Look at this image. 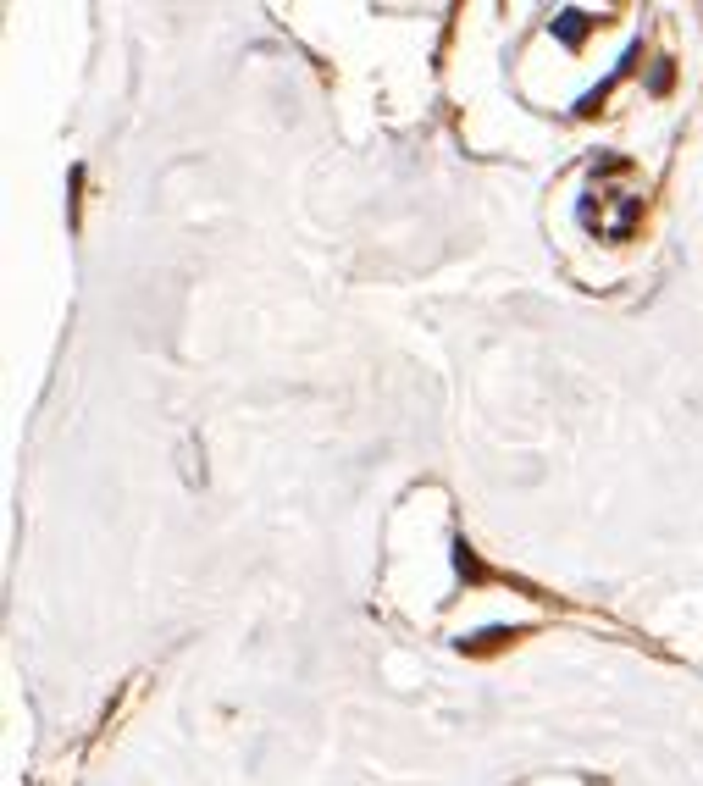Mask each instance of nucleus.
<instances>
[{"instance_id":"obj_1","label":"nucleus","mask_w":703,"mask_h":786,"mask_svg":"<svg viewBox=\"0 0 703 786\" xmlns=\"http://www.w3.org/2000/svg\"><path fill=\"white\" fill-rule=\"evenodd\" d=\"M515 637H526V626H510V632H504V626H493V632H477V637H465V654H488V648H499V643H515Z\"/></svg>"},{"instance_id":"obj_2","label":"nucleus","mask_w":703,"mask_h":786,"mask_svg":"<svg viewBox=\"0 0 703 786\" xmlns=\"http://www.w3.org/2000/svg\"><path fill=\"white\" fill-rule=\"evenodd\" d=\"M554 39L576 50V45L587 39V17H582V12H560V17H554Z\"/></svg>"}]
</instances>
